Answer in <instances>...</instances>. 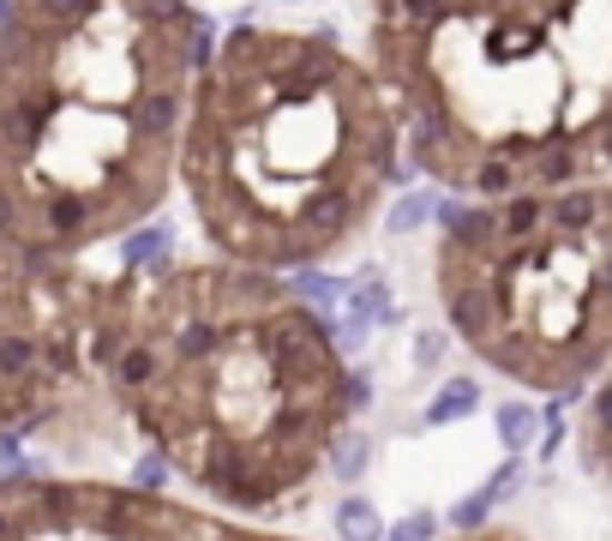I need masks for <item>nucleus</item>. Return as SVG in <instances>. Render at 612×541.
Listing matches in <instances>:
<instances>
[{"instance_id":"obj_10","label":"nucleus","mask_w":612,"mask_h":541,"mask_svg":"<svg viewBox=\"0 0 612 541\" xmlns=\"http://www.w3.org/2000/svg\"><path fill=\"white\" fill-rule=\"evenodd\" d=\"M372 458H379V440H372L367 428H342L337 440H331V451H324V475L331 481H342V488H361V475L372 470Z\"/></svg>"},{"instance_id":"obj_16","label":"nucleus","mask_w":612,"mask_h":541,"mask_svg":"<svg viewBox=\"0 0 612 541\" xmlns=\"http://www.w3.org/2000/svg\"><path fill=\"white\" fill-rule=\"evenodd\" d=\"M127 488H139V493H169V488H174V470L157 458L151 445H139V458H132V470H127Z\"/></svg>"},{"instance_id":"obj_1","label":"nucleus","mask_w":612,"mask_h":541,"mask_svg":"<svg viewBox=\"0 0 612 541\" xmlns=\"http://www.w3.org/2000/svg\"><path fill=\"white\" fill-rule=\"evenodd\" d=\"M102 398L132 421L174 481L247 511L301 500L349 428V361L324 313L289 295L277 271L229 259L174 266L139 283L97 349Z\"/></svg>"},{"instance_id":"obj_18","label":"nucleus","mask_w":612,"mask_h":541,"mask_svg":"<svg viewBox=\"0 0 612 541\" xmlns=\"http://www.w3.org/2000/svg\"><path fill=\"white\" fill-rule=\"evenodd\" d=\"M492 511H499V505H492L486 493L474 488L469 500H457V505H451V518H444V523H451L457 535H474V530H486V523H492Z\"/></svg>"},{"instance_id":"obj_5","label":"nucleus","mask_w":612,"mask_h":541,"mask_svg":"<svg viewBox=\"0 0 612 541\" xmlns=\"http://www.w3.org/2000/svg\"><path fill=\"white\" fill-rule=\"evenodd\" d=\"M0 541H294L199 511L174 493L67 481L37 463L0 470Z\"/></svg>"},{"instance_id":"obj_9","label":"nucleus","mask_w":612,"mask_h":541,"mask_svg":"<svg viewBox=\"0 0 612 541\" xmlns=\"http://www.w3.org/2000/svg\"><path fill=\"white\" fill-rule=\"evenodd\" d=\"M384 511H379V500L372 493H361V488H342L337 493V505H331V530H337V541H384Z\"/></svg>"},{"instance_id":"obj_2","label":"nucleus","mask_w":612,"mask_h":541,"mask_svg":"<svg viewBox=\"0 0 612 541\" xmlns=\"http://www.w3.org/2000/svg\"><path fill=\"white\" fill-rule=\"evenodd\" d=\"M211 42L192 0H12L0 19V247L79 259L157 217Z\"/></svg>"},{"instance_id":"obj_4","label":"nucleus","mask_w":612,"mask_h":541,"mask_svg":"<svg viewBox=\"0 0 612 541\" xmlns=\"http://www.w3.org/2000/svg\"><path fill=\"white\" fill-rule=\"evenodd\" d=\"M127 277L0 247V440H31L102 398L97 349Z\"/></svg>"},{"instance_id":"obj_21","label":"nucleus","mask_w":612,"mask_h":541,"mask_svg":"<svg viewBox=\"0 0 612 541\" xmlns=\"http://www.w3.org/2000/svg\"><path fill=\"white\" fill-rule=\"evenodd\" d=\"M289 7H307V0H289Z\"/></svg>"},{"instance_id":"obj_15","label":"nucleus","mask_w":612,"mask_h":541,"mask_svg":"<svg viewBox=\"0 0 612 541\" xmlns=\"http://www.w3.org/2000/svg\"><path fill=\"white\" fill-rule=\"evenodd\" d=\"M444 355H451V331H444V325L414 331V343H409V368H414V373H439Z\"/></svg>"},{"instance_id":"obj_7","label":"nucleus","mask_w":612,"mask_h":541,"mask_svg":"<svg viewBox=\"0 0 612 541\" xmlns=\"http://www.w3.org/2000/svg\"><path fill=\"white\" fill-rule=\"evenodd\" d=\"M162 271H174V223L169 217H144L139 229L121 236V277L151 283V277H162Z\"/></svg>"},{"instance_id":"obj_20","label":"nucleus","mask_w":612,"mask_h":541,"mask_svg":"<svg viewBox=\"0 0 612 541\" xmlns=\"http://www.w3.org/2000/svg\"><path fill=\"white\" fill-rule=\"evenodd\" d=\"M457 541H522V535H511V530H474V535H457Z\"/></svg>"},{"instance_id":"obj_17","label":"nucleus","mask_w":612,"mask_h":541,"mask_svg":"<svg viewBox=\"0 0 612 541\" xmlns=\"http://www.w3.org/2000/svg\"><path fill=\"white\" fill-rule=\"evenodd\" d=\"M522 481H529V463H522V458H504L499 470L481 481V493H486L492 505H504V500H516V493H522Z\"/></svg>"},{"instance_id":"obj_19","label":"nucleus","mask_w":612,"mask_h":541,"mask_svg":"<svg viewBox=\"0 0 612 541\" xmlns=\"http://www.w3.org/2000/svg\"><path fill=\"white\" fill-rule=\"evenodd\" d=\"M342 398H349V415H367L372 398H379V379H372L361 361H349V385H342Z\"/></svg>"},{"instance_id":"obj_6","label":"nucleus","mask_w":612,"mask_h":541,"mask_svg":"<svg viewBox=\"0 0 612 541\" xmlns=\"http://www.w3.org/2000/svg\"><path fill=\"white\" fill-rule=\"evenodd\" d=\"M337 313L354 319L361 331H397V325H402L397 289H391V277H384L379 266H361V271H354V283H349V295H342Z\"/></svg>"},{"instance_id":"obj_13","label":"nucleus","mask_w":612,"mask_h":541,"mask_svg":"<svg viewBox=\"0 0 612 541\" xmlns=\"http://www.w3.org/2000/svg\"><path fill=\"white\" fill-rule=\"evenodd\" d=\"M289 283V295L294 301H307L312 313H337L342 307V295H349V283L354 277H337V271H319V266H307V271H289L282 277Z\"/></svg>"},{"instance_id":"obj_12","label":"nucleus","mask_w":612,"mask_h":541,"mask_svg":"<svg viewBox=\"0 0 612 541\" xmlns=\"http://www.w3.org/2000/svg\"><path fill=\"white\" fill-rule=\"evenodd\" d=\"M439 187H402V193L384 204V236L391 241H409V236H421V229L439 217Z\"/></svg>"},{"instance_id":"obj_8","label":"nucleus","mask_w":612,"mask_h":541,"mask_svg":"<svg viewBox=\"0 0 612 541\" xmlns=\"http://www.w3.org/2000/svg\"><path fill=\"white\" fill-rule=\"evenodd\" d=\"M481 379L474 373H451L439 391L427 398V409L414 415V428H457V421H469V415H481Z\"/></svg>"},{"instance_id":"obj_3","label":"nucleus","mask_w":612,"mask_h":541,"mask_svg":"<svg viewBox=\"0 0 612 541\" xmlns=\"http://www.w3.org/2000/svg\"><path fill=\"white\" fill-rule=\"evenodd\" d=\"M409 174L379 72L337 37L234 24L211 42L174 181L217 259L277 277L324 266L367 236Z\"/></svg>"},{"instance_id":"obj_14","label":"nucleus","mask_w":612,"mask_h":541,"mask_svg":"<svg viewBox=\"0 0 612 541\" xmlns=\"http://www.w3.org/2000/svg\"><path fill=\"white\" fill-rule=\"evenodd\" d=\"M439 535H444V518L432 505H414V511L384 523V541H439Z\"/></svg>"},{"instance_id":"obj_11","label":"nucleus","mask_w":612,"mask_h":541,"mask_svg":"<svg viewBox=\"0 0 612 541\" xmlns=\"http://www.w3.org/2000/svg\"><path fill=\"white\" fill-rule=\"evenodd\" d=\"M492 433H499V451L504 458H529L534 440H541V409L529 398H504L492 409Z\"/></svg>"}]
</instances>
